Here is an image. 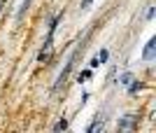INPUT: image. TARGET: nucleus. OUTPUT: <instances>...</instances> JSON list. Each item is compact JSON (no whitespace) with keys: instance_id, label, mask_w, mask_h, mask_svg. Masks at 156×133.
I'll list each match as a JSON object with an SVG mask.
<instances>
[{"instance_id":"obj_3","label":"nucleus","mask_w":156,"mask_h":133,"mask_svg":"<svg viewBox=\"0 0 156 133\" xmlns=\"http://www.w3.org/2000/svg\"><path fill=\"white\" fill-rule=\"evenodd\" d=\"M130 82H133V75H130V73H126V75H121V80H119V84H124V87H128Z\"/></svg>"},{"instance_id":"obj_5","label":"nucleus","mask_w":156,"mask_h":133,"mask_svg":"<svg viewBox=\"0 0 156 133\" xmlns=\"http://www.w3.org/2000/svg\"><path fill=\"white\" fill-rule=\"evenodd\" d=\"M96 59H98V61H100V63H105V59H107V49H103V52L98 54Z\"/></svg>"},{"instance_id":"obj_6","label":"nucleus","mask_w":156,"mask_h":133,"mask_svg":"<svg viewBox=\"0 0 156 133\" xmlns=\"http://www.w3.org/2000/svg\"><path fill=\"white\" fill-rule=\"evenodd\" d=\"M65 126H68V121H65V119H63V121H58V124H56V131H63Z\"/></svg>"},{"instance_id":"obj_7","label":"nucleus","mask_w":156,"mask_h":133,"mask_svg":"<svg viewBox=\"0 0 156 133\" xmlns=\"http://www.w3.org/2000/svg\"><path fill=\"white\" fill-rule=\"evenodd\" d=\"M86 2H91V0H86Z\"/></svg>"},{"instance_id":"obj_2","label":"nucleus","mask_w":156,"mask_h":133,"mask_svg":"<svg viewBox=\"0 0 156 133\" xmlns=\"http://www.w3.org/2000/svg\"><path fill=\"white\" fill-rule=\"evenodd\" d=\"M154 52H156V38H154V40H149V42H147V47H144V54H142L144 61L154 59Z\"/></svg>"},{"instance_id":"obj_4","label":"nucleus","mask_w":156,"mask_h":133,"mask_svg":"<svg viewBox=\"0 0 156 133\" xmlns=\"http://www.w3.org/2000/svg\"><path fill=\"white\" fill-rule=\"evenodd\" d=\"M89 77H91V70H84V73L79 75V82H86Z\"/></svg>"},{"instance_id":"obj_1","label":"nucleus","mask_w":156,"mask_h":133,"mask_svg":"<svg viewBox=\"0 0 156 133\" xmlns=\"http://www.w3.org/2000/svg\"><path fill=\"white\" fill-rule=\"evenodd\" d=\"M135 114H126L124 119L119 121V128H121V131H130V128H133V124H135Z\"/></svg>"}]
</instances>
